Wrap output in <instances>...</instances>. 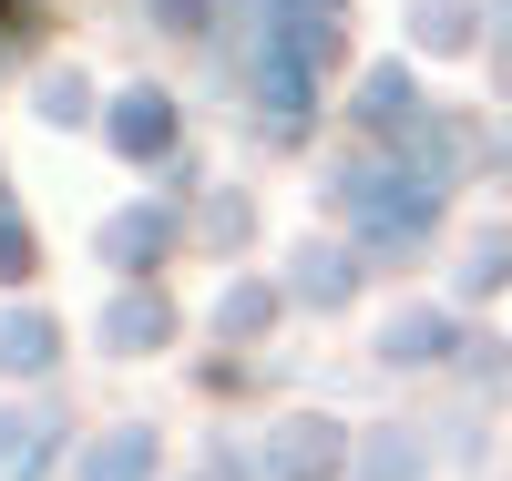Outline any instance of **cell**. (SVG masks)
<instances>
[{
  "mask_svg": "<svg viewBox=\"0 0 512 481\" xmlns=\"http://www.w3.org/2000/svg\"><path fill=\"white\" fill-rule=\"evenodd\" d=\"M41 359H52V318H0V369H41Z\"/></svg>",
  "mask_w": 512,
  "mask_h": 481,
  "instance_id": "8992f818",
  "label": "cell"
},
{
  "mask_svg": "<svg viewBox=\"0 0 512 481\" xmlns=\"http://www.w3.org/2000/svg\"><path fill=\"white\" fill-rule=\"evenodd\" d=\"M144 11H154L164 31H205V11H216V0H144Z\"/></svg>",
  "mask_w": 512,
  "mask_h": 481,
  "instance_id": "8fae6325",
  "label": "cell"
},
{
  "mask_svg": "<svg viewBox=\"0 0 512 481\" xmlns=\"http://www.w3.org/2000/svg\"><path fill=\"white\" fill-rule=\"evenodd\" d=\"M103 338H113V348H154V338H164V297H144V287L113 297V308H103Z\"/></svg>",
  "mask_w": 512,
  "mask_h": 481,
  "instance_id": "277c9868",
  "label": "cell"
},
{
  "mask_svg": "<svg viewBox=\"0 0 512 481\" xmlns=\"http://www.w3.org/2000/svg\"><path fill=\"white\" fill-rule=\"evenodd\" d=\"M113 144L123 154H164V144H175V103H164V93H123L113 103Z\"/></svg>",
  "mask_w": 512,
  "mask_h": 481,
  "instance_id": "3957f363",
  "label": "cell"
},
{
  "mask_svg": "<svg viewBox=\"0 0 512 481\" xmlns=\"http://www.w3.org/2000/svg\"><path fill=\"white\" fill-rule=\"evenodd\" d=\"M277 461H287V471H328V461H338V441H328L318 420H297V430H277Z\"/></svg>",
  "mask_w": 512,
  "mask_h": 481,
  "instance_id": "ba28073f",
  "label": "cell"
},
{
  "mask_svg": "<svg viewBox=\"0 0 512 481\" xmlns=\"http://www.w3.org/2000/svg\"><path fill=\"white\" fill-rule=\"evenodd\" d=\"M0 21H11V0H0Z\"/></svg>",
  "mask_w": 512,
  "mask_h": 481,
  "instance_id": "4fadbf2b",
  "label": "cell"
},
{
  "mask_svg": "<svg viewBox=\"0 0 512 481\" xmlns=\"http://www.w3.org/2000/svg\"><path fill=\"white\" fill-rule=\"evenodd\" d=\"M154 471V430H113V441H93V481H144Z\"/></svg>",
  "mask_w": 512,
  "mask_h": 481,
  "instance_id": "5b68a950",
  "label": "cell"
},
{
  "mask_svg": "<svg viewBox=\"0 0 512 481\" xmlns=\"http://www.w3.org/2000/svg\"><path fill=\"white\" fill-rule=\"evenodd\" d=\"M338 11H349V0H267V31L297 41L308 62H328L338 52Z\"/></svg>",
  "mask_w": 512,
  "mask_h": 481,
  "instance_id": "6da1fadb",
  "label": "cell"
},
{
  "mask_svg": "<svg viewBox=\"0 0 512 481\" xmlns=\"http://www.w3.org/2000/svg\"><path fill=\"white\" fill-rule=\"evenodd\" d=\"M359 113H369V123H410V82H400V72H369V82H359Z\"/></svg>",
  "mask_w": 512,
  "mask_h": 481,
  "instance_id": "9c48e42d",
  "label": "cell"
},
{
  "mask_svg": "<svg viewBox=\"0 0 512 481\" xmlns=\"http://www.w3.org/2000/svg\"><path fill=\"white\" fill-rule=\"evenodd\" d=\"M164 236H175V215H164V205H123L113 226H103V256H113V267H154Z\"/></svg>",
  "mask_w": 512,
  "mask_h": 481,
  "instance_id": "7a4b0ae2",
  "label": "cell"
},
{
  "mask_svg": "<svg viewBox=\"0 0 512 481\" xmlns=\"http://www.w3.org/2000/svg\"><path fill=\"white\" fill-rule=\"evenodd\" d=\"M21 267H31V236H21V215L0 205V277H21Z\"/></svg>",
  "mask_w": 512,
  "mask_h": 481,
  "instance_id": "30bf717a",
  "label": "cell"
},
{
  "mask_svg": "<svg viewBox=\"0 0 512 481\" xmlns=\"http://www.w3.org/2000/svg\"><path fill=\"white\" fill-rule=\"evenodd\" d=\"M410 31L431 41V52H451V41H472V11H461V0H410Z\"/></svg>",
  "mask_w": 512,
  "mask_h": 481,
  "instance_id": "52a82bcc",
  "label": "cell"
},
{
  "mask_svg": "<svg viewBox=\"0 0 512 481\" xmlns=\"http://www.w3.org/2000/svg\"><path fill=\"white\" fill-rule=\"evenodd\" d=\"M502 93H512V41H502Z\"/></svg>",
  "mask_w": 512,
  "mask_h": 481,
  "instance_id": "7c38bea8",
  "label": "cell"
}]
</instances>
